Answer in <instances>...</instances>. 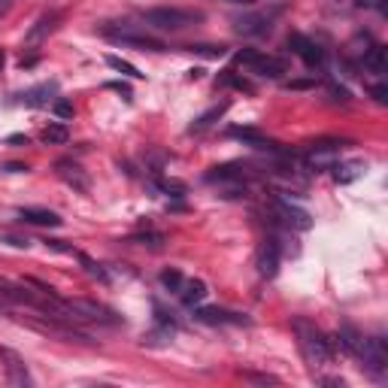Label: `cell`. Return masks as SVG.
<instances>
[{
    "mask_svg": "<svg viewBox=\"0 0 388 388\" xmlns=\"http://www.w3.org/2000/svg\"><path fill=\"white\" fill-rule=\"evenodd\" d=\"M246 167L243 164H225V167H212L207 173V182L212 185H225V197H237L240 192H246Z\"/></svg>",
    "mask_w": 388,
    "mask_h": 388,
    "instance_id": "6",
    "label": "cell"
},
{
    "mask_svg": "<svg viewBox=\"0 0 388 388\" xmlns=\"http://www.w3.org/2000/svg\"><path fill=\"white\" fill-rule=\"evenodd\" d=\"M201 19H203L201 12L176 10V6H155V10H146V12H143V21H146V28H152V30H170V34H176V30L194 25V21H201Z\"/></svg>",
    "mask_w": 388,
    "mask_h": 388,
    "instance_id": "2",
    "label": "cell"
},
{
    "mask_svg": "<svg viewBox=\"0 0 388 388\" xmlns=\"http://www.w3.org/2000/svg\"><path fill=\"white\" fill-rule=\"evenodd\" d=\"M340 149H343L340 140H318L307 149L303 161H307V167H313V170H331L340 158Z\"/></svg>",
    "mask_w": 388,
    "mask_h": 388,
    "instance_id": "7",
    "label": "cell"
},
{
    "mask_svg": "<svg viewBox=\"0 0 388 388\" xmlns=\"http://www.w3.org/2000/svg\"><path fill=\"white\" fill-rule=\"evenodd\" d=\"M10 6H12V0H0V15H3L6 10H10Z\"/></svg>",
    "mask_w": 388,
    "mask_h": 388,
    "instance_id": "34",
    "label": "cell"
},
{
    "mask_svg": "<svg viewBox=\"0 0 388 388\" xmlns=\"http://www.w3.org/2000/svg\"><path fill=\"white\" fill-rule=\"evenodd\" d=\"M237 64L246 67V70H252V73H258V76H267V79H279V76L285 73L283 61L264 55V52H258V49H240L237 52Z\"/></svg>",
    "mask_w": 388,
    "mask_h": 388,
    "instance_id": "5",
    "label": "cell"
},
{
    "mask_svg": "<svg viewBox=\"0 0 388 388\" xmlns=\"http://www.w3.org/2000/svg\"><path fill=\"white\" fill-rule=\"evenodd\" d=\"M106 64L112 67V70H119V73H125V76H131V79H140V70H136L134 64H127V61H121L119 55H106Z\"/></svg>",
    "mask_w": 388,
    "mask_h": 388,
    "instance_id": "24",
    "label": "cell"
},
{
    "mask_svg": "<svg viewBox=\"0 0 388 388\" xmlns=\"http://www.w3.org/2000/svg\"><path fill=\"white\" fill-rule=\"evenodd\" d=\"M179 298H182V303H185V307H197V303H201L203 298H207V283H203V279H182V285H179Z\"/></svg>",
    "mask_w": 388,
    "mask_h": 388,
    "instance_id": "15",
    "label": "cell"
},
{
    "mask_svg": "<svg viewBox=\"0 0 388 388\" xmlns=\"http://www.w3.org/2000/svg\"><path fill=\"white\" fill-rule=\"evenodd\" d=\"M279 261H283V246H279L276 237H264V243L258 246V258L255 267L264 279H273L279 273Z\"/></svg>",
    "mask_w": 388,
    "mask_h": 388,
    "instance_id": "8",
    "label": "cell"
},
{
    "mask_svg": "<svg viewBox=\"0 0 388 388\" xmlns=\"http://www.w3.org/2000/svg\"><path fill=\"white\" fill-rule=\"evenodd\" d=\"M103 34L110 37L112 43H121V45H134V49L140 52H161L164 43L155 40V37H149L146 30H140L136 25H121V28H103Z\"/></svg>",
    "mask_w": 388,
    "mask_h": 388,
    "instance_id": "3",
    "label": "cell"
},
{
    "mask_svg": "<svg viewBox=\"0 0 388 388\" xmlns=\"http://www.w3.org/2000/svg\"><path fill=\"white\" fill-rule=\"evenodd\" d=\"M225 110H227V101H225V103H218V106H212L210 112H203V116H201V119H197L194 125H192V134H201V131H207V127L212 125V121L225 116Z\"/></svg>",
    "mask_w": 388,
    "mask_h": 388,
    "instance_id": "21",
    "label": "cell"
},
{
    "mask_svg": "<svg viewBox=\"0 0 388 388\" xmlns=\"http://www.w3.org/2000/svg\"><path fill=\"white\" fill-rule=\"evenodd\" d=\"M3 61H6V55H3V49H0V67H3Z\"/></svg>",
    "mask_w": 388,
    "mask_h": 388,
    "instance_id": "36",
    "label": "cell"
},
{
    "mask_svg": "<svg viewBox=\"0 0 388 388\" xmlns=\"http://www.w3.org/2000/svg\"><path fill=\"white\" fill-rule=\"evenodd\" d=\"M192 52H201V55H207V58H222L225 45H192Z\"/></svg>",
    "mask_w": 388,
    "mask_h": 388,
    "instance_id": "27",
    "label": "cell"
},
{
    "mask_svg": "<svg viewBox=\"0 0 388 388\" xmlns=\"http://www.w3.org/2000/svg\"><path fill=\"white\" fill-rule=\"evenodd\" d=\"M288 49L298 55L303 64L309 67V70H316V67H322V61H325V55H322V49L309 40V37H303V34H292L288 37Z\"/></svg>",
    "mask_w": 388,
    "mask_h": 388,
    "instance_id": "11",
    "label": "cell"
},
{
    "mask_svg": "<svg viewBox=\"0 0 388 388\" xmlns=\"http://www.w3.org/2000/svg\"><path fill=\"white\" fill-rule=\"evenodd\" d=\"M370 94H374V101H376V103H388V88H385V85L370 88Z\"/></svg>",
    "mask_w": 388,
    "mask_h": 388,
    "instance_id": "30",
    "label": "cell"
},
{
    "mask_svg": "<svg viewBox=\"0 0 388 388\" xmlns=\"http://www.w3.org/2000/svg\"><path fill=\"white\" fill-rule=\"evenodd\" d=\"M273 210H276V216L283 218L288 227H294V231H307V227L313 225V218H309L307 210H300L298 203L285 201V197H279V194L273 197Z\"/></svg>",
    "mask_w": 388,
    "mask_h": 388,
    "instance_id": "9",
    "label": "cell"
},
{
    "mask_svg": "<svg viewBox=\"0 0 388 388\" xmlns=\"http://www.w3.org/2000/svg\"><path fill=\"white\" fill-rule=\"evenodd\" d=\"M55 112H58L61 119H70V116H73V106L67 103V101H58V103H55Z\"/></svg>",
    "mask_w": 388,
    "mask_h": 388,
    "instance_id": "31",
    "label": "cell"
},
{
    "mask_svg": "<svg viewBox=\"0 0 388 388\" xmlns=\"http://www.w3.org/2000/svg\"><path fill=\"white\" fill-rule=\"evenodd\" d=\"M355 358L361 361V367L374 376H382L385 367H388V349H385V340L382 337H361V346H358V355Z\"/></svg>",
    "mask_w": 388,
    "mask_h": 388,
    "instance_id": "4",
    "label": "cell"
},
{
    "mask_svg": "<svg viewBox=\"0 0 388 388\" xmlns=\"http://www.w3.org/2000/svg\"><path fill=\"white\" fill-rule=\"evenodd\" d=\"M55 21H58V12L40 15V19H37V25L28 30V45H37V43H40L45 34H52V30H55Z\"/></svg>",
    "mask_w": 388,
    "mask_h": 388,
    "instance_id": "17",
    "label": "cell"
},
{
    "mask_svg": "<svg viewBox=\"0 0 388 388\" xmlns=\"http://www.w3.org/2000/svg\"><path fill=\"white\" fill-rule=\"evenodd\" d=\"M358 6H364V10H379L385 12V0H355Z\"/></svg>",
    "mask_w": 388,
    "mask_h": 388,
    "instance_id": "29",
    "label": "cell"
},
{
    "mask_svg": "<svg viewBox=\"0 0 388 388\" xmlns=\"http://www.w3.org/2000/svg\"><path fill=\"white\" fill-rule=\"evenodd\" d=\"M292 331H294V337H298L300 355H303V361H307L309 367H325V364H331V358H334L331 340L325 337L313 322H307V318H294Z\"/></svg>",
    "mask_w": 388,
    "mask_h": 388,
    "instance_id": "1",
    "label": "cell"
},
{
    "mask_svg": "<svg viewBox=\"0 0 388 388\" xmlns=\"http://www.w3.org/2000/svg\"><path fill=\"white\" fill-rule=\"evenodd\" d=\"M6 170H10V173H21V170H28V167H21V164H10Z\"/></svg>",
    "mask_w": 388,
    "mask_h": 388,
    "instance_id": "33",
    "label": "cell"
},
{
    "mask_svg": "<svg viewBox=\"0 0 388 388\" xmlns=\"http://www.w3.org/2000/svg\"><path fill=\"white\" fill-rule=\"evenodd\" d=\"M194 318L203 325H249L246 316L231 313V309H218V307H197Z\"/></svg>",
    "mask_w": 388,
    "mask_h": 388,
    "instance_id": "13",
    "label": "cell"
},
{
    "mask_svg": "<svg viewBox=\"0 0 388 388\" xmlns=\"http://www.w3.org/2000/svg\"><path fill=\"white\" fill-rule=\"evenodd\" d=\"M19 218L28 225H43V227H58L61 225V218L52 210H30L28 207V210H19Z\"/></svg>",
    "mask_w": 388,
    "mask_h": 388,
    "instance_id": "16",
    "label": "cell"
},
{
    "mask_svg": "<svg viewBox=\"0 0 388 388\" xmlns=\"http://www.w3.org/2000/svg\"><path fill=\"white\" fill-rule=\"evenodd\" d=\"M0 364H3V370H6V379H10V385H30L28 364H25V358H21L19 352H12V349L0 346Z\"/></svg>",
    "mask_w": 388,
    "mask_h": 388,
    "instance_id": "10",
    "label": "cell"
},
{
    "mask_svg": "<svg viewBox=\"0 0 388 388\" xmlns=\"http://www.w3.org/2000/svg\"><path fill=\"white\" fill-rule=\"evenodd\" d=\"M331 170H334V179H337V182H352V179H358L361 173L367 170V164H364V161H346V164H340L337 161Z\"/></svg>",
    "mask_w": 388,
    "mask_h": 388,
    "instance_id": "19",
    "label": "cell"
},
{
    "mask_svg": "<svg viewBox=\"0 0 388 388\" xmlns=\"http://www.w3.org/2000/svg\"><path fill=\"white\" fill-rule=\"evenodd\" d=\"M225 3H243V6H252L255 0H225Z\"/></svg>",
    "mask_w": 388,
    "mask_h": 388,
    "instance_id": "35",
    "label": "cell"
},
{
    "mask_svg": "<svg viewBox=\"0 0 388 388\" xmlns=\"http://www.w3.org/2000/svg\"><path fill=\"white\" fill-rule=\"evenodd\" d=\"M182 279H185V276H182V273H179L176 267H170V270H164V273H161V285L167 288V292H179Z\"/></svg>",
    "mask_w": 388,
    "mask_h": 388,
    "instance_id": "25",
    "label": "cell"
},
{
    "mask_svg": "<svg viewBox=\"0 0 388 388\" xmlns=\"http://www.w3.org/2000/svg\"><path fill=\"white\" fill-rule=\"evenodd\" d=\"M79 261H82V264H85V270H88V276H94V279H101V283H106V279H110V276H106V270L101 267V264H94V261H91V258H88V255H79Z\"/></svg>",
    "mask_w": 388,
    "mask_h": 388,
    "instance_id": "26",
    "label": "cell"
},
{
    "mask_svg": "<svg viewBox=\"0 0 388 388\" xmlns=\"http://www.w3.org/2000/svg\"><path fill=\"white\" fill-rule=\"evenodd\" d=\"M70 140V131H67L61 121H55V125H49L43 131V143H49V146H61V143Z\"/></svg>",
    "mask_w": 388,
    "mask_h": 388,
    "instance_id": "22",
    "label": "cell"
},
{
    "mask_svg": "<svg viewBox=\"0 0 388 388\" xmlns=\"http://www.w3.org/2000/svg\"><path fill=\"white\" fill-rule=\"evenodd\" d=\"M385 64H388V49L385 45H374V49L364 52V67H367L370 73H385Z\"/></svg>",
    "mask_w": 388,
    "mask_h": 388,
    "instance_id": "18",
    "label": "cell"
},
{
    "mask_svg": "<svg viewBox=\"0 0 388 388\" xmlns=\"http://www.w3.org/2000/svg\"><path fill=\"white\" fill-rule=\"evenodd\" d=\"M313 85V79H298V82H288V88H307Z\"/></svg>",
    "mask_w": 388,
    "mask_h": 388,
    "instance_id": "32",
    "label": "cell"
},
{
    "mask_svg": "<svg viewBox=\"0 0 388 388\" xmlns=\"http://www.w3.org/2000/svg\"><path fill=\"white\" fill-rule=\"evenodd\" d=\"M270 28H273V15H267V12H249V15L234 19V30L243 37H264V34H270Z\"/></svg>",
    "mask_w": 388,
    "mask_h": 388,
    "instance_id": "12",
    "label": "cell"
},
{
    "mask_svg": "<svg viewBox=\"0 0 388 388\" xmlns=\"http://www.w3.org/2000/svg\"><path fill=\"white\" fill-rule=\"evenodd\" d=\"M243 379H252V382H261V385H273V382H276V376H267V374H249V370H246V374H240Z\"/></svg>",
    "mask_w": 388,
    "mask_h": 388,
    "instance_id": "28",
    "label": "cell"
},
{
    "mask_svg": "<svg viewBox=\"0 0 388 388\" xmlns=\"http://www.w3.org/2000/svg\"><path fill=\"white\" fill-rule=\"evenodd\" d=\"M340 346L346 349L349 355H358V346H361V334L352 328V325H340Z\"/></svg>",
    "mask_w": 388,
    "mask_h": 388,
    "instance_id": "20",
    "label": "cell"
},
{
    "mask_svg": "<svg viewBox=\"0 0 388 388\" xmlns=\"http://www.w3.org/2000/svg\"><path fill=\"white\" fill-rule=\"evenodd\" d=\"M55 167H58V176L64 179L67 185H73L76 192H88V176L76 161H58Z\"/></svg>",
    "mask_w": 388,
    "mask_h": 388,
    "instance_id": "14",
    "label": "cell"
},
{
    "mask_svg": "<svg viewBox=\"0 0 388 388\" xmlns=\"http://www.w3.org/2000/svg\"><path fill=\"white\" fill-rule=\"evenodd\" d=\"M52 91H55V85H49V82H45V85H37L34 91H28L25 94V103L28 106H43V103H49V94Z\"/></svg>",
    "mask_w": 388,
    "mask_h": 388,
    "instance_id": "23",
    "label": "cell"
}]
</instances>
